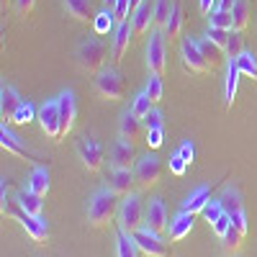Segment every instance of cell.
<instances>
[{
  "label": "cell",
  "instance_id": "cell-42",
  "mask_svg": "<svg viewBox=\"0 0 257 257\" xmlns=\"http://www.w3.org/2000/svg\"><path fill=\"white\" fill-rule=\"evenodd\" d=\"M229 34L231 31H226V29H216V26H208V39L213 41V44H219L224 52H226V44H229Z\"/></svg>",
  "mask_w": 257,
  "mask_h": 257
},
{
  "label": "cell",
  "instance_id": "cell-5",
  "mask_svg": "<svg viewBox=\"0 0 257 257\" xmlns=\"http://www.w3.org/2000/svg\"><path fill=\"white\" fill-rule=\"evenodd\" d=\"M147 67L152 75H165L167 67V39L162 31L149 34V44H147Z\"/></svg>",
  "mask_w": 257,
  "mask_h": 257
},
{
  "label": "cell",
  "instance_id": "cell-2",
  "mask_svg": "<svg viewBox=\"0 0 257 257\" xmlns=\"http://www.w3.org/2000/svg\"><path fill=\"white\" fill-rule=\"evenodd\" d=\"M77 64H80V70L82 72H88V75H98L103 67H105V59H108V44H105L103 39H88V41H82L80 49H77Z\"/></svg>",
  "mask_w": 257,
  "mask_h": 257
},
{
  "label": "cell",
  "instance_id": "cell-20",
  "mask_svg": "<svg viewBox=\"0 0 257 257\" xmlns=\"http://www.w3.org/2000/svg\"><path fill=\"white\" fill-rule=\"evenodd\" d=\"M0 144H3L6 152H13V155H18V157H26V160H36L31 149H29L24 142H21V139L11 132V128H6V123H3V128H0Z\"/></svg>",
  "mask_w": 257,
  "mask_h": 257
},
{
  "label": "cell",
  "instance_id": "cell-25",
  "mask_svg": "<svg viewBox=\"0 0 257 257\" xmlns=\"http://www.w3.org/2000/svg\"><path fill=\"white\" fill-rule=\"evenodd\" d=\"M64 11L70 18L80 21V24H88L93 18V3L90 0H64Z\"/></svg>",
  "mask_w": 257,
  "mask_h": 257
},
{
  "label": "cell",
  "instance_id": "cell-8",
  "mask_svg": "<svg viewBox=\"0 0 257 257\" xmlns=\"http://www.w3.org/2000/svg\"><path fill=\"white\" fill-rule=\"evenodd\" d=\"M134 239H137L142 254H147V257H170L167 242L162 239V234H157V231H152V229H147V226L139 229V231L134 234Z\"/></svg>",
  "mask_w": 257,
  "mask_h": 257
},
{
  "label": "cell",
  "instance_id": "cell-13",
  "mask_svg": "<svg viewBox=\"0 0 257 257\" xmlns=\"http://www.w3.org/2000/svg\"><path fill=\"white\" fill-rule=\"evenodd\" d=\"M59 118H62V139L72 132L75 118H77V103H75V93L72 90H64L59 98Z\"/></svg>",
  "mask_w": 257,
  "mask_h": 257
},
{
  "label": "cell",
  "instance_id": "cell-39",
  "mask_svg": "<svg viewBox=\"0 0 257 257\" xmlns=\"http://www.w3.org/2000/svg\"><path fill=\"white\" fill-rule=\"evenodd\" d=\"M147 93L152 98V103H160L165 98V85H162V75H152L147 82Z\"/></svg>",
  "mask_w": 257,
  "mask_h": 257
},
{
  "label": "cell",
  "instance_id": "cell-16",
  "mask_svg": "<svg viewBox=\"0 0 257 257\" xmlns=\"http://www.w3.org/2000/svg\"><path fill=\"white\" fill-rule=\"evenodd\" d=\"M147 229H152L157 234H162L167 229V208H165V201L162 198H152L147 206Z\"/></svg>",
  "mask_w": 257,
  "mask_h": 257
},
{
  "label": "cell",
  "instance_id": "cell-23",
  "mask_svg": "<svg viewBox=\"0 0 257 257\" xmlns=\"http://www.w3.org/2000/svg\"><path fill=\"white\" fill-rule=\"evenodd\" d=\"M239 64L237 59H229L226 64V88H224V98H226V108L234 105V98H237V85H239Z\"/></svg>",
  "mask_w": 257,
  "mask_h": 257
},
{
  "label": "cell",
  "instance_id": "cell-36",
  "mask_svg": "<svg viewBox=\"0 0 257 257\" xmlns=\"http://www.w3.org/2000/svg\"><path fill=\"white\" fill-rule=\"evenodd\" d=\"M113 24H116V16H113V8H108V11H100L98 16H95V34H108L111 29H113Z\"/></svg>",
  "mask_w": 257,
  "mask_h": 257
},
{
  "label": "cell",
  "instance_id": "cell-41",
  "mask_svg": "<svg viewBox=\"0 0 257 257\" xmlns=\"http://www.w3.org/2000/svg\"><path fill=\"white\" fill-rule=\"evenodd\" d=\"M201 213H203V219H206L208 224H213V221H216V219L221 216V213H224V206H221V201H219V198H211Z\"/></svg>",
  "mask_w": 257,
  "mask_h": 257
},
{
  "label": "cell",
  "instance_id": "cell-53",
  "mask_svg": "<svg viewBox=\"0 0 257 257\" xmlns=\"http://www.w3.org/2000/svg\"><path fill=\"white\" fill-rule=\"evenodd\" d=\"M103 3H105V8H116L118 0H103Z\"/></svg>",
  "mask_w": 257,
  "mask_h": 257
},
{
  "label": "cell",
  "instance_id": "cell-11",
  "mask_svg": "<svg viewBox=\"0 0 257 257\" xmlns=\"http://www.w3.org/2000/svg\"><path fill=\"white\" fill-rule=\"evenodd\" d=\"M16 219L21 221V226L26 229V234L36 244H47L49 242V224H47L44 216H31V213H26L24 208H21Z\"/></svg>",
  "mask_w": 257,
  "mask_h": 257
},
{
  "label": "cell",
  "instance_id": "cell-38",
  "mask_svg": "<svg viewBox=\"0 0 257 257\" xmlns=\"http://www.w3.org/2000/svg\"><path fill=\"white\" fill-rule=\"evenodd\" d=\"M211 26H216V29H226V31H231L234 29V16H231V11H213L211 16Z\"/></svg>",
  "mask_w": 257,
  "mask_h": 257
},
{
  "label": "cell",
  "instance_id": "cell-9",
  "mask_svg": "<svg viewBox=\"0 0 257 257\" xmlns=\"http://www.w3.org/2000/svg\"><path fill=\"white\" fill-rule=\"evenodd\" d=\"M39 123L41 132H44L49 139L59 142L62 139V118H59V100H47L39 111Z\"/></svg>",
  "mask_w": 257,
  "mask_h": 257
},
{
  "label": "cell",
  "instance_id": "cell-24",
  "mask_svg": "<svg viewBox=\"0 0 257 257\" xmlns=\"http://www.w3.org/2000/svg\"><path fill=\"white\" fill-rule=\"evenodd\" d=\"M142 249L134 239V234H128L118 226V234H116V257H139Z\"/></svg>",
  "mask_w": 257,
  "mask_h": 257
},
{
  "label": "cell",
  "instance_id": "cell-3",
  "mask_svg": "<svg viewBox=\"0 0 257 257\" xmlns=\"http://www.w3.org/2000/svg\"><path fill=\"white\" fill-rule=\"evenodd\" d=\"M147 224V208L142 203V198L137 193H128L121 201V208H118V226L128 234H137L139 229H144Z\"/></svg>",
  "mask_w": 257,
  "mask_h": 257
},
{
  "label": "cell",
  "instance_id": "cell-40",
  "mask_svg": "<svg viewBox=\"0 0 257 257\" xmlns=\"http://www.w3.org/2000/svg\"><path fill=\"white\" fill-rule=\"evenodd\" d=\"M34 118H39V116H36V111H34V105H31V103L26 100V103H24V105H21V108H18V113H16L13 123H16V126H29V123H31Z\"/></svg>",
  "mask_w": 257,
  "mask_h": 257
},
{
  "label": "cell",
  "instance_id": "cell-33",
  "mask_svg": "<svg viewBox=\"0 0 257 257\" xmlns=\"http://www.w3.org/2000/svg\"><path fill=\"white\" fill-rule=\"evenodd\" d=\"M242 239H244V234H242L239 229L229 226V231L221 237V242H224V252H226V254H234V252L242 247Z\"/></svg>",
  "mask_w": 257,
  "mask_h": 257
},
{
  "label": "cell",
  "instance_id": "cell-51",
  "mask_svg": "<svg viewBox=\"0 0 257 257\" xmlns=\"http://www.w3.org/2000/svg\"><path fill=\"white\" fill-rule=\"evenodd\" d=\"M234 6H237V0H219V11H234Z\"/></svg>",
  "mask_w": 257,
  "mask_h": 257
},
{
  "label": "cell",
  "instance_id": "cell-26",
  "mask_svg": "<svg viewBox=\"0 0 257 257\" xmlns=\"http://www.w3.org/2000/svg\"><path fill=\"white\" fill-rule=\"evenodd\" d=\"M183 34V8H180V0H173V13H170V21L165 26V39L167 41H175Z\"/></svg>",
  "mask_w": 257,
  "mask_h": 257
},
{
  "label": "cell",
  "instance_id": "cell-6",
  "mask_svg": "<svg viewBox=\"0 0 257 257\" xmlns=\"http://www.w3.org/2000/svg\"><path fill=\"white\" fill-rule=\"evenodd\" d=\"M162 173H165V165H162V160H160L155 152H147V155L137 162V167H134L137 183H139L142 188H152V185H157L160 178H162Z\"/></svg>",
  "mask_w": 257,
  "mask_h": 257
},
{
  "label": "cell",
  "instance_id": "cell-1",
  "mask_svg": "<svg viewBox=\"0 0 257 257\" xmlns=\"http://www.w3.org/2000/svg\"><path fill=\"white\" fill-rule=\"evenodd\" d=\"M118 198L121 196H118V193H113L111 188L93 193V198L88 201V208H85V213H88V224L95 226V229L111 226L113 219L118 216V208H121V201Z\"/></svg>",
  "mask_w": 257,
  "mask_h": 257
},
{
  "label": "cell",
  "instance_id": "cell-10",
  "mask_svg": "<svg viewBox=\"0 0 257 257\" xmlns=\"http://www.w3.org/2000/svg\"><path fill=\"white\" fill-rule=\"evenodd\" d=\"M77 155H80V160H82V165L90 170V173H98L100 170V165H103V147L93 139V137H80V142H77Z\"/></svg>",
  "mask_w": 257,
  "mask_h": 257
},
{
  "label": "cell",
  "instance_id": "cell-19",
  "mask_svg": "<svg viewBox=\"0 0 257 257\" xmlns=\"http://www.w3.org/2000/svg\"><path fill=\"white\" fill-rule=\"evenodd\" d=\"M134 183H137V175L134 170H113L111 178H108V188L118 196H128L134 193Z\"/></svg>",
  "mask_w": 257,
  "mask_h": 257
},
{
  "label": "cell",
  "instance_id": "cell-32",
  "mask_svg": "<svg viewBox=\"0 0 257 257\" xmlns=\"http://www.w3.org/2000/svg\"><path fill=\"white\" fill-rule=\"evenodd\" d=\"M237 64H239V72H242V75H247L249 80L257 82V57H254L252 52H242V54L237 57Z\"/></svg>",
  "mask_w": 257,
  "mask_h": 257
},
{
  "label": "cell",
  "instance_id": "cell-4",
  "mask_svg": "<svg viewBox=\"0 0 257 257\" xmlns=\"http://www.w3.org/2000/svg\"><path fill=\"white\" fill-rule=\"evenodd\" d=\"M93 88H95V95L103 100H121L126 95V80L116 67H103L95 75Z\"/></svg>",
  "mask_w": 257,
  "mask_h": 257
},
{
  "label": "cell",
  "instance_id": "cell-31",
  "mask_svg": "<svg viewBox=\"0 0 257 257\" xmlns=\"http://www.w3.org/2000/svg\"><path fill=\"white\" fill-rule=\"evenodd\" d=\"M231 16H234V29L244 31L249 26V3H247V0H237V6H234Z\"/></svg>",
  "mask_w": 257,
  "mask_h": 257
},
{
  "label": "cell",
  "instance_id": "cell-45",
  "mask_svg": "<svg viewBox=\"0 0 257 257\" xmlns=\"http://www.w3.org/2000/svg\"><path fill=\"white\" fill-rule=\"evenodd\" d=\"M165 142V128H147V144L149 149H160Z\"/></svg>",
  "mask_w": 257,
  "mask_h": 257
},
{
  "label": "cell",
  "instance_id": "cell-46",
  "mask_svg": "<svg viewBox=\"0 0 257 257\" xmlns=\"http://www.w3.org/2000/svg\"><path fill=\"white\" fill-rule=\"evenodd\" d=\"M185 170H188V162L183 160L180 152H175L173 157H170V173L173 175H185Z\"/></svg>",
  "mask_w": 257,
  "mask_h": 257
},
{
  "label": "cell",
  "instance_id": "cell-30",
  "mask_svg": "<svg viewBox=\"0 0 257 257\" xmlns=\"http://www.w3.org/2000/svg\"><path fill=\"white\" fill-rule=\"evenodd\" d=\"M219 201H221V206H224V211L229 213V216L244 208V206H242V193H239L237 188H226V190H224V196H221Z\"/></svg>",
  "mask_w": 257,
  "mask_h": 257
},
{
  "label": "cell",
  "instance_id": "cell-37",
  "mask_svg": "<svg viewBox=\"0 0 257 257\" xmlns=\"http://www.w3.org/2000/svg\"><path fill=\"white\" fill-rule=\"evenodd\" d=\"M244 52V41H242V31H237V29H231V34H229V44H226V57L229 59H237L239 54Z\"/></svg>",
  "mask_w": 257,
  "mask_h": 257
},
{
  "label": "cell",
  "instance_id": "cell-34",
  "mask_svg": "<svg viewBox=\"0 0 257 257\" xmlns=\"http://www.w3.org/2000/svg\"><path fill=\"white\" fill-rule=\"evenodd\" d=\"M152 98H149V93L144 90V93H139L137 98H134V103H132V108H128V111H132L134 116H139V118H147V113L149 111H152Z\"/></svg>",
  "mask_w": 257,
  "mask_h": 257
},
{
  "label": "cell",
  "instance_id": "cell-35",
  "mask_svg": "<svg viewBox=\"0 0 257 257\" xmlns=\"http://www.w3.org/2000/svg\"><path fill=\"white\" fill-rule=\"evenodd\" d=\"M170 13H173V3H170V0H157V3H155V26L157 29L167 26Z\"/></svg>",
  "mask_w": 257,
  "mask_h": 257
},
{
  "label": "cell",
  "instance_id": "cell-48",
  "mask_svg": "<svg viewBox=\"0 0 257 257\" xmlns=\"http://www.w3.org/2000/svg\"><path fill=\"white\" fill-rule=\"evenodd\" d=\"M178 152L183 155V160H185L188 165H193V160H196V144H193V142H183Z\"/></svg>",
  "mask_w": 257,
  "mask_h": 257
},
{
  "label": "cell",
  "instance_id": "cell-27",
  "mask_svg": "<svg viewBox=\"0 0 257 257\" xmlns=\"http://www.w3.org/2000/svg\"><path fill=\"white\" fill-rule=\"evenodd\" d=\"M211 201V190L206 188V185H201V188H196L188 196V201L183 203V211H190V213H201L203 208H206V203Z\"/></svg>",
  "mask_w": 257,
  "mask_h": 257
},
{
  "label": "cell",
  "instance_id": "cell-22",
  "mask_svg": "<svg viewBox=\"0 0 257 257\" xmlns=\"http://www.w3.org/2000/svg\"><path fill=\"white\" fill-rule=\"evenodd\" d=\"M16 201H18V206L24 208L26 213H31V216H41V211H44V201H41V196H39V193H34L31 188L18 190Z\"/></svg>",
  "mask_w": 257,
  "mask_h": 257
},
{
  "label": "cell",
  "instance_id": "cell-18",
  "mask_svg": "<svg viewBox=\"0 0 257 257\" xmlns=\"http://www.w3.org/2000/svg\"><path fill=\"white\" fill-rule=\"evenodd\" d=\"M132 26H134V36H147L149 26H155V8H149L147 0L132 13Z\"/></svg>",
  "mask_w": 257,
  "mask_h": 257
},
{
  "label": "cell",
  "instance_id": "cell-52",
  "mask_svg": "<svg viewBox=\"0 0 257 257\" xmlns=\"http://www.w3.org/2000/svg\"><path fill=\"white\" fill-rule=\"evenodd\" d=\"M142 3H144V0H132V13H134V11H137Z\"/></svg>",
  "mask_w": 257,
  "mask_h": 257
},
{
  "label": "cell",
  "instance_id": "cell-7",
  "mask_svg": "<svg viewBox=\"0 0 257 257\" xmlns=\"http://www.w3.org/2000/svg\"><path fill=\"white\" fill-rule=\"evenodd\" d=\"M180 59L185 64V70L188 72H196V75H206L208 70H213L208 59L203 57L201 47L196 44V39H185L183 41V47H180Z\"/></svg>",
  "mask_w": 257,
  "mask_h": 257
},
{
  "label": "cell",
  "instance_id": "cell-44",
  "mask_svg": "<svg viewBox=\"0 0 257 257\" xmlns=\"http://www.w3.org/2000/svg\"><path fill=\"white\" fill-rule=\"evenodd\" d=\"M229 226H231V216H229L226 211L221 213V216H219L216 221L211 224V229H213V234H216V237H224V234L229 231Z\"/></svg>",
  "mask_w": 257,
  "mask_h": 257
},
{
  "label": "cell",
  "instance_id": "cell-15",
  "mask_svg": "<svg viewBox=\"0 0 257 257\" xmlns=\"http://www.w3.org/2000/svg\"><path fill=\"white\" fill-rule=\"evenodd\" d=\"M118 132H121V139H126V142H132V144L142 142V137H144V132H147V126H144V118L134 116L132 111H126V113L121 116V123H118Z\"/></svg>",
  "mask_w": 257,
  "mask_h": 257
},
{
  "label": "cell",
  "instance_id": "cell-12",
  "mask_svg": "<svg viewBox=\"0 0 257 257\" xmlns=\"http://www.w3.org/2000/svg\"><path fill=\"white\" fill-rule=\"evenodd\" d=\"M139 162L137 157V147L132 142H126V139H118L111 149V165L113 170H134Z\"/></svg>",
  "mask_w": 257,
  "mask_h": 257
},
{
  "label": "cell",
  "instance_id": "cell-49",
  "mask_svg": "<svg viewBox=\"0 0 257 257\" xmlns=\"http://www.w3.org/2000/svg\"><path fill=\"white\" fill-rule=\"evenodd\" d=\"M216 6H219V0H198V8H201L203 16H211L216 11Z\"/></svg>",
  "mask_w": 257,
  "mask_h": 257
},
{
  "label": "cell",
  "instance_id": "cell-47",
  "mask_svg": "<svg viewBox=\"0 0 257 257\" xmlns=\"http://www.w3.org/2000/svg\"><path fill=\"white\" fill-rule=\"evenodd\" d=\"M231 226L234 229H239L244 237H247V231H249V224H247V213H244V208L242 211H237V213H231Z\"/></svg>",
  "mask_w": 257,
  "mask_h": 257
},
{
  "label": "cell",
  "instance_id": "cell-43",
  "mask_svg": "<svg viewBox=\"0 0 257 257\" xmlns=\"http://www.w3.org/2000/svg\"><path fill=\"white\" fill-rule=\"evenodd\" d=\"M144 126L147 128H165V116H162V111L160 108H152L147 113V118H144Z\"/></svg>",
  "mask_w": 257,
  "mask_h": 257
},
{
  "label": "cell",
  "instance_id": "cell-50",
  "mask_svg": "<svg viewBox=\"0 0 257 257\" xmlns=\"http://www.w3.org/2000/svg\"><path fill=\"white\" fill-rule=\"evenodd\" d=\"M34 6H36V0H18V13L21 16H31Z\"/></svg>",
  "mask_w": 257,
  "mask_h": 257
},
{
  "label": "cell",
  "instance_id": "cell-14",
  "mask_svg": "<svg viewBox=\"0 0 257 257\" xmlns=\"http://www.w3.org/2000/svg\"><path fill=\"white\" fill-rule=\"evenodd\" d=\"M21 105H24V100H21L18 90L13 85H3V90H0V118H3V123L16 118Z\"/></svg>",
  "mask_w": 257,
  "mask_h": 257
},
{
  "label": "cell",
  "instance_id": "cell-29",
  "mask_svg": "<svg viewBox=\"0 0 257 257\" xmlns=\"http://www.w3.org/2000/svg\"><path fill=\"white\" fill-rule=\"evenodd\" d=\"M196 44L201 47V52H203V57L208 59V64H211V67H219V64H221V59H224V49H221L219 44H213V41H211L208 36H203V39H196Z\"/></svg>",
  "mask_w": 257,
  "mask_h": 257
},
{
  "label": "cell",
  "instance_id": "cell-17",
  "mask_svg": "<svg viewBox=\"0 0 257 257\" xmlns=\"http://www.w3.org/2000/svg\"><path fill=\"white\" fill-rule=\"evenodd\" d=\"M132 39H134V26H132V18H126L118 24L116 29V39H113V62L118 64L128 49V44H132Z\"/></svg>",
  "mask_w": 257,
  "mask_h": 257
},
{
  "label": "cell",
  "instance_id": "cell-28",
  "mask_svg": "<svg viewBox=\"0 0 257 257\" xmlns=\"http://www.w3.org/2000/svg\"><path fill=\"white\" fill-rule=\"evenodd\" d=\"M29 188H31L34 193H39L41 198H47V193H49V188H52V183H49V170H47V167H34V173H31V178H29Z\"/></svg>",
  "mask_w": 257,
  "mask_h": 257
},
{
  "label": "cell",
  "instance_id": "cell-21",
  "mask_svg": "<svg viewBox=\"0 0 257 257\" xmlns=\"http://www.w3.org/2000/svg\"><path fill=\"white\" fill-rule=\"evenodd\" d=\"M193 224H196V213H190V211H180L178 216H175V221H173V226H170V239H173V242L185 239L188 234L193 231Z\"/></svg>",
  "mask_w": 257,
  "mask_h": 257
}]
</instances>
